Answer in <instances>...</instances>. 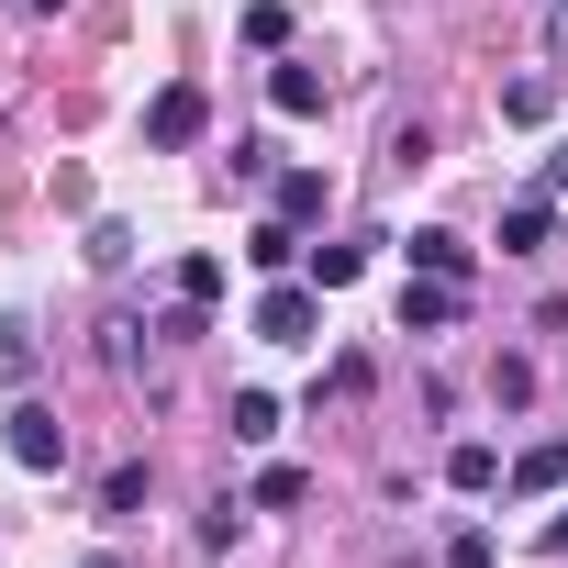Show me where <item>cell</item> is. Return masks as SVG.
I'll list each match as a JSON object with an SVG mask.
<instances>
[{
	"label": "cell",
	"mask_w": 568,
	"mask_h": 568,
	"mask_svg": "<svg viewBox=\"0 0 568 568\" xmlns=\"http://www.w3.org/2000/svg\"><path fill=\"white\" fill-rule=\"evenodd\" d=\"M201 123H212V101H201L190 79H168V90L145 101V145H168V156H179V145H201Z\"/></svg>",
	"instance_id": "cell-1"
},
{
	"label": "cell",
	"mask_w": 568,
	"mask_h": 568,
	"mask_svg": "<svg viewBox=\"0 0 568 568\" xmlns=\"http://www.w3.org/2000/svg\"><path fill=\"white\" fill-rule=\"evenodd\" d=\"M12 457L45 479V468H68V424L45 413V402H12Z\"/></svg>",
	"instance_id": "cell-2"
},
{
	"label": "cell",
	"mask_w": 568,
	"mask_h": 568,
	"mask_svg": "<svg viewBox=\"0 0 568 568\" xmlns=\"http://www.w3.org/2000/svg\"><path fill=\"white\" fill-rule=\"evenodd\" d=\"M468 313V278H413V291H402V335H446Z\"/></svg>",
	"instance_id": "cell-3"
},
{
	"label": "cell",
	"mask_w": 568,
	"mask_h": 568,
	"mask_svg": "<svg viewBox=\"0 0 568 568\" xmlns=\"http://www.w3.org/2000/svg\"><path fill=\"white\" fill-rule=\"evenodd\" d=\"M546 245H557V190H524L501 212V256H546Z\"/></svg>",
	"instance_id": "cell-4"
},
{
	"label": "cell",
	"mask_w": 568,
	"mask_h": 568,
	"mask_svg": "<svg viewBox=\"0 0 568 568\" xmlns=\"http://www.w3.org/2000/svg\"><path fill=\"white\" fill-rule=\"evenodd\" d=\"M256 335L267 346H313V291H267L256 302Z\"/></svg>",
	"instance_id": "cell-5"
},
{
	"label": "cell",
	"mask_w": 568,
	"mask_h": 568,
	"mask_svg": "<svg viewBox=\"0 0 568 568\" xmlns=\"http://www.w3.org/2000/svg\"><path fill=\"white\" fill-rule=\"evenodd\" d=\"M413 267H424V278H468V234L424 223V234H413Z\"/></svg>",
	"instance_id": "cell-6"
},
{
	"label": "cell",
	"mask_w": 568,
	"mask_h": 568,
	"mask_svg": "<svg viewBox=\"0 0 568 568\" xmlns=\"http://www.w3.org/2000/svg\"><path fill=\"white\" fill-rule=\"evenodd\" d=\"M446 479H457V490H501L513 468H501V446H479V435H468V446H446Z\"/></svg>",
	"instance_id": "cell-7"
},
{
	"label": "cell",
	"mask_w": 568,
	"mask_h": 568,
	"mask_svg": "<svg viewBox=\"0 0 568 568\" xmlns=\"http://www.w3.org/2000/svg\"><path fill=\"white\" fill-rule=\"evenodd\" d=\"M557 479H568V446H557V435L513 457V490H524V501H535V490H557Z\"/></svg>",
	"instance_id": "cell-8"
},
{
	"label": "cell",
	"mask_w": 568,
	"mask_h": 568,
	"mask_svg": "<svg viewBox=\"0 0 568 568\" xmlns=\"http://www.w3.org/2000/svg\"><path fill=\"white\" fill-rule=\"evenodd\" d=\"M278 435V402L267 390H234V446H267Z\"/></svg>",
	"instance_id": "cell-9"
},
{
	"label": "cell",
	"mask_w": 568,
	"mask_h": 568,
	"mask_svg": "<svg viewBox=\"0 0 568 568\" xmlns=\"http://www.w3.org/2000/svg\"><path fill=\"white\" fill-rule=\"evenodd\" d=\"M267 90H278V112H324V68H278Z\"/></svg>",
	"instance_id": "cell-10"
},
{
	"label": "cell",
	"mask_w": 568,
	"mask_h": 568,
	"mask_svg": "<svg viewBox=\"0 0 568 568\" xmlns=\"http://www.w3.org/2000/svg\"><path fill=\"white\" fill-rule=\"evenodd\" d=\"M313 212H324V179L291 168V179H278V223H313Z\"/></svg>",
	"instance_id": "cell-11"
},
{
	"label": "cell",
	"mask_w": 568,
	"mask_h": 568,
	"mask_svg": "<svg viewBox=\"0 0 568 568\" xmlns=\"http://www.w3.org/2000/svg\"><path fill=\"white\" fill-rule=\"evenodd\" d=\"M179 302H201V313L223 302V256H179Z\"/></svg>",
	"instance_id": "cell-12"
},
{
	"label": "cell",
	"mask_w": 568,
	"mask_h": 568,
	"mask_svg": "<svg viewBox=\"0 0 568 568\" xmlns=\"http://www.w3.org/2000/svg\"><path fill=\"white\" fill-rule=\"evenodd\" d=\"M357 267H368V245H313V291H346Z\"/></svg>",
	"instance_id": "cell-13"
},
{
	"label": "cell",
	"mask_w": 568,
	"mask_h": 568,
	"mask_svg": "<svg viewBox=\"0 0 568 568\" xmlns=\"http://www.w3.org/2000/svg\"><path fill=\"white\" fill-rule=\"evenodd\" d=\"M101 513L134 524V513H145V468H112V479H101Z\"/></svg>",
	"instance_id": "cell-14"
},
{
	"label": "cell",
	"mask_w": 568,
	"mask_h": 568,
	"mask_svg": "<svg viewBox=\"0 0 568 568\" xmlns=\"http://www.w3.org/2000/svg\"><path fill=\"white\" fill-rule=\"evenodd\" d=\"M0 379H34V324L0 313Z\"/></svg>",
	"instance_id": "cell-15"
},
{
	"label": "cell",
	"mask_w": 568,
	"mask_h": 568,
	"mask_svg": "<svg viewBox=\"0 0 568 568\" xmlns=\"http://www.w3.org/2000/svg\"><path fill=\"white\" fill-rule=\"evenodd\" d=\"M302 490H313V479H302V468H267V479H256V513H291V501H302Z\"/></svg>",
	"instance_id": "cell-16"
},
{
	"label": "cell",
	"mask_w": 568,
	"mask_h": 568,
	"mask_svg": "<svg viewBox=\"0 0 568 568\" xmlns=\"http://www.w3.org/2000/svg\"><path fill=\"white\" fill-rule=\"evenodd\" d=\"M501 123H546V79H513L501 90Z\"/></svg>",
	"instance_id": "cell-17"
},
{
	"label": "cell",
	"mask_w": 568,
	"mask_h": 568,
	"mask_svg": "<svg viewBox=\"0 0 568 568\" xmlns=\"http://www.w3.org/2000/svg\"><path fill=\"white\" fill-rule=\"evenodd\" d=\"M446 568H501V546H490V535H479V524H468V535H457V546H446Z\"/></svg>",
	"instance_id": "cell-18"
},
{
	"label": "cell",
	"mask_w": 568,
	"mask_h": 568,
	"mask_svg": "<svg viewBox=\"0 0 568 568\" xmlns=\"http://www.w3.org/2000/svg\"><path fill=\"white\" fill-rule=\"evenodd\" d=\"M546 190H557V201H568V145H557V156H546Z\"/></svg>",
	"instance_id": "cell-19"
},
{
	"label": "cell",
	"mask_w": 568,
	"mask_h": 568,
	"mask_svg": "<svg viewBox=\"0 0 568 568\" xmlns=\"http://www.w3.org/2000/svg\"><path fill=\"white\" fill-rule=\"evenodd\" d=\"M546 546H557V557H568V513H557V524H546Z\"/></svg>",
	"instance_id": "cell-20"
},
{
	"label": "cell",
	"mask_w": 568,
	"mask_h": 568,
	"mask_svg": "<svg viewBox=\"0 0 568 568\" xmlns=\"http://www.w3.org/2000/svg\"><path fill=\"white\" fill-rule=\"evenodd\" d=\"M12 12H57V0H12Z\"/></svg>",
	"instance_id": "cell-21"
},
{
	"label": "cell",
	"mask_w": 568,
	"mask_h": 568,
	"mask_svg": "<svg viewBox=\"0 0 568 568\" xmlns=\"http://www.w3.org/2000/svg\"><path fill=\"white\" fill-rule=\"evenodd\" d=\"M90 568H123V557H90Z\"/></svg>",
	"instance_id": "cell-22"
}]
</instances>
